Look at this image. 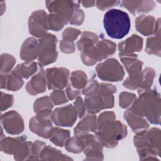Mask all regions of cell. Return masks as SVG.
Segmentation results:
<instances>
[{"instance_id":"obj_26","label":"cell","mask_w":161,"mask_h":161,"mask_svg":"<svg viewBox=\"0 0 161 161\" xmlns=\"http://www.w3.org/2000/svg\"><path fill=\"white\" fill-rule=\"evenodd\" d=\"M87 135H82L80 136L72 137L69 138L65 143V149L72 153H80L84 150L87 138Z\"/></svg>"},{"instance_id":"obj_33","label":"cell","mask_w":161,"mask_h":161,"mask_svg":"<svg viewBox=\"0 0 161 161\" xmlns=\"http://www.w3.org/2000/svg\"><path fill=\"white\" fill-rule=\"evenodd\" d=\"M155 77V71L153 69L147 67L142 72V82L139 87L138 92H140L147 89H149L153 83Z\"/></svg>"},{"instance_id":"obj_44","label":"cell","mask_w":161,"mask_h":161,"mask_svg":"<svg viewBox=\"0 0 161 161\" xmlns=\"http://www.w3.org/2000/svg\"><path fill=\"white\" fill-rule=\"evenodd\" d=\"M120 2L118 1H96L95 4L98 9L104 11L118 4Z\"/></svg>"},{"instance_id":"obj_20","label":"cell","mask_w":161,"mask_h":161,"mask_svg":"<svg viewBox=\"0 0 161 161\" xmlns=\"http://www.w3.org/2000/svg\"><path fill=\"white\" fill-rule=\"evenodd\" d=\"M143 47V39L137 35H133L118 45V50L121 55L135 54L140 52Z\"/></svg>"},{"instance_id":"obj_34","label":"cell","mask_w":161,"mask_h":161,"mask_svg":"<svg viewBox=\"0 0 161 161\" xmlns=\"http://www.w3.org/2000/svg\"><path fill=\"white\" fill-rule=\"evenodd\" d=\"M16 62V59L11 55L4 53L1 57V75L9 73Z\"/></svg>"},{"instance_id":"obj_23","label":"cell","mask_w":161,"mask_h":161,"mask_svg":"<svg viewBox=\"0 0 161 161\" xmlns=\"http://www.w3.org/2000/svg\"><path fill=\"white\" fill-rule=\"evenodd\" d=\"M96 125V116L92 113L88 114L75 127L74 135L75 136H80L89 134L90 131L94 132Z\"/></svg>"},{"instance_id":"obj_4","label":"cell","mask_w":161,"mask_h":161,"mask_svg":"<svg viewBox=\"0 0 161 161\" xmlns=\"http://www.w3.org/2000/svg\"><path fill=\"white\" fill-rule=\"evenodd\" d=\"M50 30L58 31L70 19L74 10L79 7L80 1H47Z\"/></svg>"},{"instance_id":"obj_15","label":"cell","mask_w":161,"mask_h":161,"mask_svg":"<svg viewBox=\"0 0 161 161\" xmlns=\"http://www.w3.org/2000/svg\"><path fill=\"white\" fill-rule=\"evenodd\" d=\"M1 123L6 131L11 135H18L24 130L23 119L15 111H11L3 114Z\"/></svg>"},{"instance_id":"obj_29","label":"cell","mask_w":161,"mask_h":161,"mask_svg":"<svg viewBox=\"0 0 161 161\" xmlns=\"http://www.w3.org/2000/svg\"><path fill=\"white\" fill-rule=\"evenodd\" d=\"M37 70L36 63L35 62H25L18 65L11 72L21 78L28 79Z\"/></svg>"},{"instance_id":"obj_19","label":"cell","mask_w":161,"mask_h":161,"mask_svg":"<svg viewBox=\"0 0 161 161\" xmlns=\"http://www.w3.org/2000/svg\"><path fill=\"white\" fill-rule=\"evenodd\" d=\"M84 154L87 156L86 160H103L102 145L96 139L94 135L88 134L85 147Z\"/></svg>"},{"instance_id":"obj_13","label":"cell","mask_w":161,"mask_h":161,"mask_svg":"<svg viewBox=\"0 0 161 161\" xmlns=\"http://www.w3.org/2000/svg\"><path fill=\"white\" fill-rule=\"evenodd\" d=\"M69 71L64 67L47 69L45 77L48 89H62L67 85Z\"/></svg>"},{"instance_id":"obj_35","label":"cell","mask_w":161,"mask_h":161,"mask_svg":"<svg viewBox=\"0 0 161 161\" xmlns=\"http://www.w3.org/2000/svg\"><path fill=\"white\" fill-rule=\"evenodd\" d=\"M53 107L52 101L48 96H44L36 100L33 104V109L35 113H37L41 110L45 109H52Z\"/></svg>"},{"instance_id":"obj_17","label":"cell","mask_w":161,"mask_h":161,"mask_svg":"<svg viewBox=\"0 0 161 161\" xmlns=\"http://www.w3.org/2000/svg\"><path fill=\"white\" fill-rule=\"evenodd\" d=\"M160 19L155 20L153 16L141 15L135 19V28L138 31L144 36L153 34L160 28Z\"/></svg>"},{"instance_id":"obj_30","label":"cell","mask_w":161,"mask_h":161,"mask_svg":"<svg viewBox=\"0 0 161 161\" xmlns=\"http://www.w3.org/2000/svg\"><path fill=\"white\" fill-rule=\"evenodd\" d=\"M69 137L70 131L69 130L53 127L49 139L55 145L62 147L65 145V143Z\"/></svg>"},{"instance_id":"obj_10","label":"cell","mask_w":161,"mask_h":161,"mask_svg":"<svg viewBox=\"0 0 161 161\" xmlns=\"http://www.w3.org/2000/svg\"><path fill=\"white\" fill-rule=\"evenodd\" d=\"M57 42L56 36L52 34H47L40 38L38 63L40 67L52 64L56 60L58 56L56 50Z\"/></svg>"},{"instance_id":"obj_7","label":"cell","mask_w":161,"mask_h":161,"mask_svg":"<svg viewBox=\"0 0 161 161\" xmlns=\"http://www.w3.org/2000/svg\"><path fill=\"white\" fill-rule=\"evenodd\" d=\"M33 143L27 142L26 137H7L1 140V148L3 152L8 154H13L14 159H30L32 155Z\"/></svg>"},{"instance_id":"obj_9","label":"cell","mask_w":161,"mask_h":161,"mask_svg":"<svg viewBox=\"0 0 161 161\" xmlns=\"http://www.w3.org/2000/svg\"><path fill=\"white\" fill-rule=\"evenodd\" d=\"M52 109H45L36 113V116L30 120V129L36 135L49 138L53 127L52 124Z\"/></svg>"},{"instance_id":"obj_36","label":"cell","mask_w":161,"mask_h":161,"mask_svg":"<svg viewBox=\"0 0 161 161\" xmlns=\"http://www.w3.org/2000/svg\"><path fill=\"white\" fill-rule=\"evenodd\" d=\"M136 99L135 94L128 92H122L119 94V106L122 108H126L133 103Z\"/></svg>"},{"instance_id":"obj_37","label":"cell","mask_w":161,"mask_h":161,"mask_svg":"<svg viewBox=\"0 0 161 161\" xmlns=\"http://www.w3.org/2000/svg\"><path fill=\"white\" fill-rule=\"evenodd\" d=\"M50 99L52 103L55 105H59L64 103H65L68 101L67 97H65V94L64 91L58 89L54 90L50 94Z\"/></svg>"},{"instance_id":"obj_28","label":"cell","mask_w":161,"mask_h":161,"mask_svg":"<svg viewBox=\"0 0 161 161\" xmlns=\"http://www.w3.org/2000/svg\"><path fill=\"white\" fill-rule=\"evenodd\" d=\"M158 28L157 31L147 39L145 52L148 54L160 56V31Z\"/></svg>"},{"instance_id":"obj_6","label":"cell","mask_w":161,"mask_h":161,"mask_svg":"<svg viewBox=\"0 0 161 161\" xmlns=\"http://www.w3.org/2000/svg\"><path fill=\"white\" fill-rule=\"evenodd\" d=\"M116 88L112 84L101 83L98 91L93 95L86 96L85 107L88 113L94 114L100 111L112 108L114 106V96Z\"/></svg>"},{"instance_id":"obj_1","label":"cell","mask_w":161,"mask_h":161,"mask_svg":"<svg viewBox=\"0 0 161 161\" xmlns=\"http://www.w3.org/2000/svg\"><path fill=\"white\" fill-rule=\"evenodd\" d=\"M115 119V114L113 111L103 112L99 116L94 131L96 139L108 148L116 147L118 141L127 135L126 126Z\"/></svg>"},{"instance_id":"obj_14","label":"cell","mask_w":161,"mask_h":161,"mask_svg":"<svg viewBox=\"0 0 161 161\" xmlns=\"http://www.w3.org/2000/svg\"><path fill=\"white\" fill-rule=\"evenodd\" d=\"M77 112L74 106L69 104L56 108L52 113V121L59 126H72L77 119Z\"/></svg>"},{"instance_id":"obj_39","label":"cell","mask_w":161,"mask_h":161,"mask_svg":"<svg viewBox=\"0 0 161 161\" xmlns=\"http://www.w3.org/2000/svg\"><path fill=\"white\" fill-rule=\"evenodd\" d=\"M84 19V13L79 8H75L74 10L72 16L69 21L70 24L74 25H80Z\"/></svg>"},{"instance_id":"obj_18","label":"cell","mask_w":161,"mask_h":161,"mask_svg":"<svg viewBox=\"0 0 161 161\" xmlns=\"http://www.w3.org/2000/svg\"><path fill=\"white\" fill-rule=\"evenodd\" d=\"M39 42L33 37L27 38L22 44L19 56L25 62H31L39 55Z\"/></svg>"},{"instance_id":"obj_40","label":"cell","mask_w":161,"mask_h":161,"mask_svg":"<svg viewBox=\"0 0 161 161\" xmlns=\"http://www.w3.org/2000/svg\"><path fill=\"white\" fill-rule=\"evenodd\" d=\"M80 33V31L77 29L67 28L62 33V38L64 40L74 42V41L77 39Z\"/></svg>"},{"instance_id":"obj_41","label":"cell","mask_w":161,"mask_h":161,"mask_svg":"<svg viewBox=\"0 0 161 161\" xmlns=\"http://www.w3.org/2000/svg\"><path fill=\"white\" fill-rule=\"evenodd\" d=\"M13 103V97L12 95L4 94L1 92V111L6 110L8 108L11 107Z\"/></svg>"},{"instance_id":"obj_22","label":"cell","mask_w":161,"mask_h":161,"mask_svg":"<svg viewBox=\"0 0 161 161\" xmlns=\"http://www.w3.org/2000/svg\"><path fill=\"white\" fill-rule=\"evenodd\" d=\"M124 118L135 133L147 130L149 126L148 123L143 116L135 113L130 109L125 112Z\"/></svg>"},{"instance_id":"obj_25","label":"cell","mask_w":161,"mask_h":161,"mask_svg":"<svg viewBox=\"0 0 161 161\" xmlns=\"http://www.w3.org/2000/svg\"><path fill=\"white\" fill-rule=\"evenodd\" d=\"M24 82L21 77L13 74L1 75V87L9 91H18L23 86Z\"/></svg>"},{"instance_id":"obj_2","label":"cell","mask_w":161,"mask_h":161,"mask_svg":"<svg viewBox=\"0 0 161 161\" xmlns=\"http://www.w3.org/2000/svg\"><path fill=\"white\" fill-rule=\"evenodd\" d=\"M139 97L130 108L135 113L146 117L150 123L159 125L160 122V97L155 90L147 89L138 93Z\"/></svg>"},{"instance_id":"obj_27","label":"cell","mask_w":161,"mask_h":161,"mask_svg":"<svg viewBox=\"0 0 161 161\" xmlns=\"http://www.w3.org/2000/svg\"><path fill=\"white\" fill-rule=\"evenodd\" d=\"M98 41L97 35L89 31H84L77 42V47L79 50L82 52L92 47Z\"/></svg>"},{"instance_id":"obj_16","label":"cell","mask_w":161,"mask_h":161,"mask_svg":"<svg viewBox=\"0 0 161 161\" xmlns=\"http://www.w3.org/2000/svg\"><path fill=\"white\" fill-rule=\"evenodd\" d=\"M119 55L120 60L124 64L129 76L126 79L130 81L137 80L142 77V67L143 62L136 58L137 55Z\"/></svg>"},{"instance_id":"obj_38","label":"cell","mask_w":161,"mask_h":161,"mask_svg":"<svg viewBox=\"0 0 161 161\" xmlns=\"http://www.w3.org/2000/svg\"><path fill=\"white\" fill-rule=\"evenodd\" d=\"M99 86V84L95 80H90L84 86L82 90V94L86 96L93 95L98 91Z\"/></svg>"},{"instance_id":"obj_45","label":"cell","mask_w":161,"mask_h":161,"mask_svg":"<svg viewBox=\"0 0 161 161\" xmlns=\"http://www.w3.org/2000/svg\"><path fill=\"white\" fill-rule=\"evenodd\" d=\"M80 93V90L74 89V87H72L70 84H69V85L67 87V89H66V94H67V96L69 99H70V100L74 99L76 97L79 96Z\"/></svg>"},{"instance_id":"obj_31","label":"cell","mask_w":161,"mask_h":161,"mask_svg":"<svg viewBox=\"0 0 161 161\" xmlns=\"http://www.w3.org/2000/svg\"><path fill=\"white\" fill-rule=\"evenodd\" d=\"M39 156L42 160H72L71 158L62 154L59 150L50 146H45Z\"/></svg>"},{"instance_id":"obj_11","label":"cell","mask_w":161,"mask_h":161,"mask_svg":"<svg viewBox=\"0 0 161 161\" xmlns=\"http://www.w3.org/2000/svg\"><path fill=\"white\" fill-rule=\"evenodd\" d=\"M96 70L99 78L106 81L118 82L121 80L125 75L122 66L115 58H109L99 64Z\"/></svg>"},{"instance_id":"obj_3","label":"cell","mask_w":161,"mask_h":161,"mask_svg":"<svg viewBox=\"0 0 161 161\" xmlns=\"http://www.w3.org/2000/svg\"><path fill=\"white\" fill-rule=\"evenodd\" d=\"M160 130L157 128L145 130L135 135L133 142L140 160L157 159L160 155Z\"/></svg>"},{"instance_id":"obj_12","label":"cell","mask_w":161,"mask_h":161,"mask_svg":"<svg viewBox=\"0 0 161 161\" xmlns=\"http://www.w3.org/2000/svg\"><path fill=\"white\" fill-rule=\"evenodd\" d=\"M29 33L36 37H42L47 35L50 30L48 14L43 10H38L32 13L28 19Z\"/></svg>"},{"instance_id":"obj_24","label":"cell","mask_w":161,"mask_h":161,"mask_svg":"<svg viewBox=\"0 0 161 161\" xmlns=\"http://www.w3.org/2000/svg\"><path fill=\"white\" fill-rule=\"evenodd\" d=\"M121 6L133 14L136 13H147L152 11L155 6L153 1H122Z\"/></svg>"},{"instance_id":"obj_46","label":"cell","mask_w":161,"mask_h":161,"mask_svg":"<svg viewBox=\"0 0 161 161\" xmlns=\"http://www.w3.org/2000/svg\"><path fill=\"white\" fill-rule=\"evenodd\" d=\"M80 3H82V4L84 7L89 8V7L94 6L96 3V1H80Z\"/></svg>"},{"instance_id":"obj_43","label":"cell","mask_w":161,"mask_h":161,"mask_svg":"<svg viewBox=\"0 0 161 161\" xmlns=\"http://www.w3.org/2000/svg\"><path fill=\"white\" fill-rule=\"evenodd\" d=\"M74 107L77 112L78 116L82 118L85 113V104L82 101V99L80 96H77L74 101Z\"/></svg>"},{"instance_id":"obj_42","label":"cell","mask_w":161,"mask_h":161,"mask_svg":"<svg viewBox=\"0 0 161 161\" xmlns=\"http://www.w3.org/2000/svg\"><path fill=\"white\" fill-rule=\"evenodd\" d=\"M60 48L64 53H71L75 51V44L73 42L62 40L60 42Z\"/></svg>"},{"instance_id":"obj_32","label":"cell","mask_w":161,"mask_h":161,"mask_svg":"<svg viewBox=\"0 0 161 161\" xmlns=\"http://www.w3.org/2000/svg\"><path fill=\"white\" fill-rule=\"evenodd\" d=\"M87 82V75L82 70H75L72 72L70 76V85L75 89L80 90Z\"/></svg>"},{"instance_id":"obj_5","label":"cell","mask_w":161,"mask_h":161,"mask_svg":"<svg viewBox=\"0 0 161 161\" xmlns=\"http://www.w3.org/2000/svg\"><path fill=\"white\" fill-rule=\"evenodd\" d=\"M103 25L109 37L121 39L128 33L131 23L130 17L126 12L118 9H111L104 14Z\"/></svg>"},{"instance_id":"obj_21","label":"cell","mask_w":161,"mask_h":161,"mask_svg":"<svg viewBox=\"0 0 161 161\" xmlns=\"http://www.w3.org/2000/svg\"><path fill=\"white\" fill-rule=\"evenodd\" d=\"M46 80L45 77V70L41 69L39 72L33 75L31 80L27 83L26 90L31 95H36L46 91Z\"/></svg>"},{"instance_id":"obj_8","label":"cell","mask_w":161,"mask_h":161,"mask_svg":"<svg viewBox=\"0 0 161 161\" xmlns=\"http://www.w3.org/2000/svg\"><path fill=\"white\" fill-rule=\"evenodd\" d=\"M116 46L114 42L109 40H101L89 50L81 53L82 61L87 66L93 65L97 62L113 54L116 51Z\"/></svg>"}]
</instances>
